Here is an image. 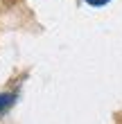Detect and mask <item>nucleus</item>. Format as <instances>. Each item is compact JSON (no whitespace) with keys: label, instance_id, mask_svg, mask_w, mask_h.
<instances>
[{"label":"nucleus","instance_id":"f257e3e1","mask_svg":"<svg viewBox=\"0 0 122 124\" xmlns=\"http://www.w3.org/2000/svg\"><path fill=\"white\" fill-rule=\"evenodd\" d=\"M14 99H16V95H11V93H0V113H5L7 108L14 104Z\"/></svg>","mask_w":122,"mask_h":124},{"label":"nucleus","instance_id":"f03ea898","mask_svg":"<svg viewBox=\"0 0 122 124\" xmlns=\"http://www.w3.org/2000/svg\"><path fill=\"white\" fill-rule=\"evenodd\" d=\"M86 5H90V7H104V5H109L111 0H84Z\"/></svg>","mask_w":122,"mask_h":124}]
</instances>
